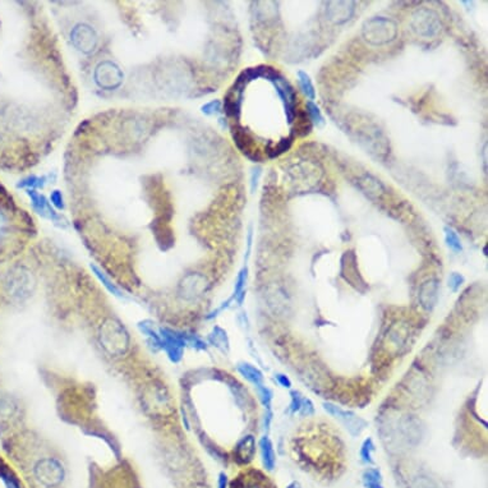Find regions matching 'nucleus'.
I'll use <instances>...</instances> for the list:
<instances>
[{
    "label": "nucleus",
    "instance_id": "1",
    "mask_svg": "<svg viewBox=\"0 0 488 488\" xmlns=\"http://www.w3.org/2000/svg\"><path fill=\"white\" fill-rule=\"evenodd\" d=\"M158 333L161 339V349L165 351L166 357L173 363H179L184 354V348L188 345L187 335L168 327H161Z\"/></svg>",
    "mask_w": 488,
    "mask_h": 488
},
{
    "label": "nucleus",
    "instance_id": "2",
    "mask_svg": "<svg viewBox=\"0 0 488 488\" xmlns=\"http://www.w3.org/2000/svg\"><path fill=\"white\" fill-rule=\"evenodd\" d=\"M323 409L332 415L333 418H336L341 423L344 424V427L347 428L353 437L359 436L362 432L367 428L368 423L367 421H364L363 418L358 417L355 413L350 410H344L340 407L332 404V403H323Z\"/></svg>",
    "mask_w": 488,
    "mask_h": 488
},
{
    "label": "nucleus",
    "instance_id": "3",
    "mask_svg": "<svg viewBox=\"0 0 488 488\" xmlns=\"http://www.w3.org/2000/svg\"><path fill=\"white\" fill-rule=\"evenodd\" d=\"M256 455V440L252 434H247L242 440L238 441L235 449H234V456L238 464H248L253 460Z\"/></svg>",
    "mask_w": 488,
    "mask_h": 488
},
{
    "label": "nucleus",
    "instance_id": "4",
    "mask_svg": "<svg viewBox=\"0 0 488 488\" xmlns=\"http://www.w3.org/2000/svg\"><path fill=\"white\" fill-rule=\"evenodd\" d=\"M258 449L263 468L266 469L267 471H273L276 467V454H275L273 441L270 440L269 436L265 434L259 438Z\"/></svg>",
    "mask_w": 488,
    "mask_h": 488
},
{
    "label": "nucleus",
    "instance_id": "5",
    "mask_svg": "<svg viewBox=\"0 0 488 488\" xmlns=\"http://www.w3.org/2000/svg\"><path fill=\"white\" fill-rule=\"evenodd\" d=\"M431 12H418V14L414 18V27L419 34L424 35V36H432L438 31V24L436 17H431Z\"/></svg>",
    "mask_w": 488,
    "mask_h": 488
},
{
    "label": "nucleus",
    "instance_id": "6",
    "mask_svg": "<svg viewBox=\"0 0 488 488\" xmlns=\"http://www.w3.org/2000/svg\"><path fill=\"white\" fill-rule=\"evenodd\" d=\"M438 296V284L437 280H428L423 285L421 286V294H419V299H421L422 307L426 311H432L433 307L436 306Z\"/></svg>",
    "mask_w": 488,
    "mask_h": 488
},
{
    "label": "nucleus",
    "instance_id": "7",
    "mask_svg": "<svg viewBox=\"0 0 488 488\" xmlns=\"http://www.w3.org/2000/svg\"><path fill=\"white\" fill-rule=\"evenodd\" d=\"M236 370L240 373V376H243V377L248 381L249 384H252L254 387L263 384L265 377H263L262 371L259 370L258 367H256V366H253V364L248 363V362H240L236 366Z\"/></svg>",
    "mask_w": 488,
    "mask_h": 488
},
{
    "label": "nucleus",
    "instance_id": "8",
    "mask_svg": "<svg viewBox=\"0 0 488 488\" xmlns=\"http://www.w3.org/2000/svg\"><path fill=\"white\" fill-rule=\"evenodd\" d=\"M247 277H248V269L247 267H243L242 270L238 273V277H236L235 281V286H234V293H233V299L236 300V303L242 306L243 300L246 298V284H247Z\"/></svg>",
    "mask_w": 488,
    "mask_h": 488
},
{
    "label": "nucleus",
    "instance_id": "9",
    "mask_svg": "<svg viewBox=\"0 0 488 488\" xmlns=\"http://www.w3.org/2000/svg\"><path fill=\"white\" fill-rule=\"evenodd\" d=\"M209 340L211 343V345L216 347L217 349L221 350V351H228L229 350V337H228L226 332L222 330L221 327H214L212 332L210 333Z\"/></svg>",
    "mask_w": 488,
    "mask_h": 488
},
{
    "label": "nucleus",
    "instance_id": "10",
    "mask_svg": "<svg viewBox=\"0 0 488 488\" xmlns=\"http://www.w3.org/2000/svg\"><path fill=\"white\" fill-rule=\"evenodd\" d=\"M298 82H299L300 88H302V91H303V94L306 95L307 98H310L311 101L314 100V98H316V91H314L313 83L311 81L310 76H308L306 72L299 71L298 72Z\"/></svg>",
    "mask_w": 488,
    "mask_h": 488
},
{
    "label": "nucleus",
    "instance_id": "11",
    "mask_svg": "<svg viewBox=\"0 0 488 488\" xmlns=\"http://www.w3.org/2000/svg\"><path fill=\"white\" fill-rule=\"evenodd\" d=\"M373 452H374V444L373 440L371 437L366 438L360 446V459L363 461L364 464L367 465H372L374 463L373 459Z\"/></svg>",
    "mask_w": 488,
    "mask_h": 488
},
{
    "label": "nucleus",
    "instance_id": "12",
    "mask_svg": "<svg viewBox=\"0 0 488 488\" xmlns=\"http://www.w3.org/2000/svg\"><path fill=\"white\" fill-rule=\"evenodd\" d=\"M445 232V242L448 244V247L454 252H461L463 251V244L460 242V238L451 228L446 226L444 229Z\"/></svg>",
    "mask_w": 488,
    "mask_h": 488
},
{
    "label": "nucleus",
    "instance_id": "13",
    "mask_svg": "<svg viewBox=\"0 0 488 488\" xmlns=\"http://www.w3.org/2000/svg\"><path fill=\"white\" fill-rule=\"evenodd\" d=\"M256 390L259 401H261V404L263 405V408H265L266 410H271V404H273V390H271L270 387L265 386V384L256 386Z\"/></svg>",
    "mask_w": 488,
    "mask_h": 488
},
{
    "label": "nucleus",
    "instance_id": "14",
    "mask_svg": "<svg viewBox=\"0 0 488 488\" xmlns=\"http://www.w3.org/2000/svg\"><path fill=\"white\" fill-rule=\"evenodd\" d=\"M92 270H94L95 275H96V276L98 277V280H100V281H101V283L104 284L105 288H106V289H108L109 292H110V293L113 294V295L118 296V298H124V294L121 293V290L119 289L118 286L115 285V284L111 283L110 280H109L108 277L105 276L104 273H102L101 271H100V270L98 269V267L94 266V267H92Z\"/></svg>",
    "mask_w": 488,
    "mask_h": 488
},
{
    "label": "nucleus",
    "instance_id": "15",
    "mask_svg": "<svg viewBox=\"0 0 488 488\" xmlns=\"http://www.w3.org/2000/svg\"><path fill=\"white\" fill-rule=\"evenodd\" d=\"M307 109H308V114L311 117V120L313 121L317 127H322L325 124V119H323L318 106L313 101H308L307 102Z\"/></svg>",
    "mask_w": 488,
    "mask_h": 488
},
{
    "label": "nucleus",
    "instance_id": "16",
    "mask_svg": "<svg viewBox=\"0 0 488 488\" xmlns=\"http://www.w3.org/2000/svg\"><path fill=\"white\" fill-rule=\"evenodd\" d=\"M303 397L304 396L300 394L299 391L296 390L290 391V404H289L290 413H298V411H299L300 404H302Z\"/></svg>",
    "mask_w": 488,
    "mask_h": 488
},
{
    "label": "nucleus",
    "instance_id": "17",
    "mask_svg": "<svg viewBox=\"0 0 488 488\" xmlns=\"http://www.w3.org/2000/svg\"><path fill=\"white\" fill-rule=\"evenodd\" d=\"M298 413H299L300 415H303V417H311V415H313L314 405L313 403H312V400L308 399V397H303L302 404H300V409Z\"/></svg>",
    "mask_w": 488,
    "mask_h": 488
},
{
    "label": "nucleus",
    "instance_id": "18",
    "mask_svg": "<svg viewBox=\"0 0 488 488\" xmlns=\"http://www.w3.org/2000/svg\"><path fill=\"white\" fill-rule=\"evenodd\" d=\"M463 284H464V276L460 273H452L449 277V288L451 289V292H458Z\"/></svg>",
    "mask_w": 488,
    "mask_h": 488
},
{
    "label": "nucleus",
    "instance_id": "19",
    "mask_svg": "<svg viewBox=\"0 0 488 488\" xmlns=\"http://www.w3.org/2000/svg\"><path fill=\"white\" fill-rule=\"evenodd\" d=\"M187 343L191 344V345L197 350L207 349V344L205 343V340H202V339L199 336H197V335H187Z\"/></svg>",
    "mask_w": 488,
    "mask_h": 488
},
{
    "label": "nucleus",
    "instance_id": "20",
    "mask_svg": "<svg viewBox=\"0 0 488 488\" xmlns=\"http://www.w3.org/2000/svg\"><path fill=\"white\" fill-rule=\"evenodd\" d=\"M275 380L277 381V384L284 389H292V381L290 378L284 373H276L275 374Z\"/></svg>",
    "mask_w": 488,
    "mask_h": 488
},
{
    "label": "nucleus",
    "instance_id": "21",
    "mask_svg": "<svg viewBox=\"0 0 488 488\" xmlns=\"http://www.w3.org/2000/svg\"><path fill=\"white\" fill-rule=\"evenodd\" d=\"M229 487V479H228V475L221 471L219 474V478H217V488H228Z\"/></svg>",
    "mask_w": 488,
    "mask_h": 488
},
{
    "label": "nucleus",
    "instance_id": "22",
    "mask_svg": "<svg viewBox=\"0 0 488 488\" xmlns=\"http://www.w3.org/2000/svg\"><path fill=\"white\" fill-rule=\"evenodd\" d=\"M271 421H273V411L266 410V413H265V417H263V428H265L266 431H269L270 429Z\"/></svg>",
    "mask_w": 488,
    "mask_h": 488
},
{
    "label": "nucleus",
    "instance_id": "23",
    "mask_svg": "<svg viewBox=\"0 0 488 488\" xmlns=\"http://www.w3.org/2000/svg\"><path fill=\"white\" fill-rule=\"evenodd\" d=\"M259 175H261V170H259V169H256V170H253V174H252V191H254V188H256V187H257V183H258Z\"/></svg>",
    "mask_w": 488,
    "mask_h": 488
},
{
    "label": "nucleus",
    "instance_id": "24",
    "mask_svg": "<svg viewBox=\"0 0 488 488\" xmlns=\"http://www.w3.org/2000/svg\"><path fill=\"white\" fill-rule=\"evenodd\" d=\"M363 485L366 488H384L382 482H366Z\"/></svg>",
    "mask_w": 488,
    "mask_h": 488
},
{
    "label": "nucleus",
    "instance_id": "25",
    "mask_svg": "<svg viewBox=\"0 0 488 488\" xmlns=\"http://www.w3.org/2000/svg\"><path fill=\"white\" fill-rule=\"evenodd\" d=\"M286 488H302V486H300L299 482L293 481L292 483H289V485L286 486Z\"/></svg>",
    "mask_w": 488,
    "mask_h": 488
}]
</instances>
